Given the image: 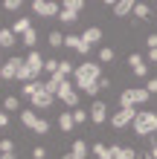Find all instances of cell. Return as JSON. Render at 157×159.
Returning a JSON list of instances; mask_svg holds the SVG:
<instances>
[{"mask_svg": "<svg viewBox=\"0 0 157 159\" xmlns=\"http://www.w3.org/2000/svg\"><path fill=\"white\" fill-rule=\"evenodd\" d=\"M73 78H76V87L81 93L96 96L99 93V81H102V64L99 61H81L76 67V72H73Z\"/></svg>", "mask_w": 157, "mask_h": 159, "instance_id": "1", "label": "cell"}, {"mask_svg": "<svg viewBox=\"0 0 157 159\" xmlns=\"http://www.w3.org/2000/svg\"><path fill=\"white\" fill-rule=\"evenodd\" d=\"M134 133L137 136H149V139L157 133V113H154V110H140V113H137Z\"/></svg>", "mask_w": 157, "mask_h": 159, "instance_id": "2", "label": "cell"}, {"mask_svg": "<svg viewBox=\"0 0 157 159\" xmlns=\"http://www.w3.org/2000/svg\"><path fill=\"white\" fill-rule=\"evenodd\" d=\"M151 98V93L145 90V87H128V90H122L119 93V107H140V104H145V101Z\"/></svg>", "mask_w": 157, "mask_h": 159, "instance_id": "3", "label": "cell"}, {"mask_svg": "<svg viewBox=\"0 0 157 159\" xmlns=\"http://www.w3.org/2000/svg\"><path fill=\"white\" fill-rule=\"evenodd\" d=\"M44 61H47V58H44L38 49H29V52H26L23 67H26V72H29V78H32V81H38V75L44 72Z\"/></svg>", "mask_w": 157, "mask_h": 159, "instance_id": "4", "label": "cell"}, {"mask_svg": "<svg viewBox=\"0 0 157 159\" xmlns=\"http://www.w3.org/2000/svg\"><path fill=\"white\" fill-rule=\"evenodd\" d=\"M137 113L140 110H134V107H119L114 116H110V127H116V130H122V127H128V125H134V119H137Z\"/></svg>", "mask_w": 157, "mask_h": 159, "instance_id": "5", "label": "cell"}, {"mask_svg": "<svg viewBox=\"0 0 157 159\" xmlns=\"http://www.w3.org/2000/svg\"><path fill=\"white\" fill-rule=\"evenodd\" d=\"M32 12L38 17H58L61 15V3H52V0H32Z\"/></svg>", "mask_w": 157, "mask_h": 159, "instance_id": "6", "label": "cell"}, {"mask_svg": "<svg viewBox=\"0 0 157 159\" xmlns=\"http://www.w3.org/2000/svg\"><path fill=\"white\" fill-rule=\"evenodd\" d=\"M55 98H58L61 104H67L70 110H76V107H79V93L73 90V84H70V81H64L61 87H58V96H55Z\"/></svg>", "mask_w": 157, "mask_h": 159, "instance_id": "7", "label": "cell"}, {"mask_svg": "<svg viewBox=\"0 0 157 159\" xmlns=\"http://www.w3.org/2000/svg\"><path fill=\"white\" fill-rule=\"evenodd\" d=\"M21 67H23V58L21 55H12L6 64H3V78L6 81H12V78H17V72H21Z\"/></svg>", "mask_w": 157, "mask_h": 159, "instance_id": "8", "label": "cell"}, {"mask_svg": "<svg viewBox=\"0 0 157 159\" xmlns=\"http://www.w3.org/2000/svg\"><path fill=\"white\" fill-rule=\"evenodd\" d=\"M52 101H55V96H50L47 87H41L32 96V110H47V107H52Z\"/></svg>", "mask_w": 157, "mask_h": 159, "instance_id": "9", "label": "cell"}, {"mask_svg": "<svg viewBox=\"0 0 157 159\" xmlns=\"http://www.w3.org/2000/svg\"><path fill=\"white\" fill-rule=\"evenodd\" d=\"M64 46H67V49H76L79 55H87V52H90V46L81 41V35H73V32L64 35Z\"/></svg>", "mask_w": 157, "mask_h": 159, "instance_id": "10", "label": "cell"}, {"mask_svg": "<svg viewBox=\"0 0 157 159\" xmlns=\"http://www.w3.org/2000/svg\"><path fill=\"white\" fill-rule=\"evenodd\" d=\"M90 119H93V125L108 121V104H105V101H93V107H90Z\"/></svg>", "mask_w": 157, "mask_h": 159, "instance_id": "11", "label": "cell"}, {"mask_svg": "<svg viewBox=\"0 0 157 159\" xmlns=\"http://www.w3.org/2000/svg\"><path fill=\"white\" fill-rule=\"evenodd\" d=\"M134 0H116V3H114V15L116 17H128V15H131L134 12Z\"/></svg>", "mask_w": 157, "mask_h": 159, "instance_id": "12", "label": "cell"}, {"mask_svg": "<svg viewBox=\"0 0 157 159\" xmlns=\"http://www.w3.org/2000/svg\"><path fill=\"white\" fill-rule=\"evenodd\" d=\"M15 43H17V35H15L12 29H6V26H3V29H0V49H12Z\"/></svg>", "mask_w": 157, "mask_h": 159, "instance_id": "13", "label": "cell"}, {"mask_svg": "<svg viewBox=\"0 0 157 159\" xmlns=\"http://www.w3.org/2000/svg\"><path fill=\"white\" fill-rule=\"evenodd\" d=\"M81 41H85L87 46L99 43V41H102V29H99V26H90V29H85V32H81Z\"/></svg>", "mask_w": 157, "mask_h": 159, "instance_id": "14", "label": "cell"}, {"mask_svg": "<svg viewBox=\"0 0 157 159\" xmlns=\"http://www.w3.org/2000/svg\"><path fill=\"white\" fill-rule=\"evenodd\" d=\"M87 153H90L87 142H81V139H76V142H73V148H70V156H73V159H87Z\"/></svg>", "mask_w": 157, "mask_h": 159, "instance_id": "15", "label": "cell"}, {"mask_svg": "<svg viewBox=\"0 0 157 159\" xmlns=\"http://www.w3.org/2000/svg\"><path fill=\"white\" fill-rule=\"evenodd\" d=\"M90 153H93L96 159H114V148H110V145H102V142H96L93 148H90Z\"/></svg>", "mask_w": 157, "mask_h": 159, "instance_id": "16", "label": "cell"}, {"mask_svg": "<svg viewBox=\"0 0 157 159\" xmlns=\"http://www.w3.org/2000/svg\"><path fill=\"white\" fill-rule=\"evenodd\" d=\"M114 148V159H137V151L128 145H110Z\"/></svg>", "mask_w": 157, "mask_h": 159, "instance_id": "17", "label": "cell"}, {"mask_svg": "<svg viewBox=\"0 0 157 159\" xmlns=\"http://www.w3.org/2000/svg\"><path fill=\"white\" fill-rule=\"evenodd\" d=\"M64 81H67V78H61L58 72H55V75H50V81H44V87H47L50 96H58V87H61Z\"/></svg>", "mask_w": 157, "mask_h": 159, "instance_id": "18", "label": "cell"}, {"mask_svg": "<svg viewBox=\"0 0 157 159\" xmlns=\"http://www.w3.org/2000/svg\"><path fill=\"white\" fill-rule=\"evenodd\" d=\"M41 87H44V81H29V84H23V87H21V98H29V101H32V96H35Z\"/></svg>", "mask_w": 157, "mask_h": 159, "instance_id": "19", "label": "cell"}, {"mask_svg": "<svg viewBox=\"0 0 157 159\" xmlns=\"http://www.w3.org/2000/svg\"><path fill=\"white\" fill-rule=\"evenodd\" d=\"M29 29H32V20H29V17H17V20L12 23V32L15 35H26Z\"/></svg>", "mask_w": 157, "mask_h": 159, "instance_id": "20", "label": "cell"}, {"mask_svg": "<svg viewBox=\"0 0 157 159\" xmlns=\"http://www.w3.org/2000/svg\"><path fill=\"white\" fill-rule=\"evenodd\" d=\"M21 125H26V127H35V125H38V116H35V110L32 107H26V110H21Z\"/></svg>", "mask_w": 157, "mask_h": 159, "instance_id": "21", "label": "cell"}, {"mask_svg": "<svg viewBox=\"0 0 157 159\" xmlns=\"http://www.w3.org/2000/svg\"><path fill=\"white\" fill-rule=\"evenodd\" d=\"M58 127L64 130V133H70V130L76 127V121H73V113H70V110H67V113H61V116H58Z\"/></svg>", "mask_w": 157, "mask_h": 159, "instance_id": "22", "label": "cell"}, {"mask_svg": "<svg viewBox=\"0 0 157 159\" xmlns=\"http://www.w3.org/2000/svg\"><path fill=\"white\" fill-rule=\"evenodd\" d=\"M134 17H137V20L151 17V6H149V3H137V6H134Z\"/></svg>", "mask_w": 157, "mask_h": 159, "instance_id": "23", "label": "cell"}, {"mask_svg": "<svg viewBox=\"0 0 157 159\" xmlns=\"http://www.w3.org/2000/svg\"><path fill=\"white\" fill-rule=\"evenodd\" d=\"M3 110H6V113L21 110V98H17V96H6V98H3Z\"/></svg>", "mask_w": 157, "mask_h": 159, "instance_id": "24", "label": "cell"}, {"mask_svg": "<svg viewBox=\"0 0 157 159\" xmlns=\"http://www.w3.org/2000/svg\"><path fill=\"white\" fill-rule=\"evenodd\" d=\"M21 41H23V46H26V49H35V43H38V32H35V29H29L26 35H21Z\"/></svg>", "mask_w": 157, "mask_h": 159, "instance_id": "25", "label": "cell"}, {"mask_svg": "<svg viewBox=\"0 0 157 159\" xmlns=\"http://www.w3.org/2000/svg\"><path fill=\"white\" fill-rule=\"evenodd\" d=\"M76 17H79V12H76V9H61L58 20H61V23H76Z\"/></svg>", "mask_w": 157, "mask_h": 159, "instance_id": "26", "label": "cell"}, {"mask_svg": "<svg viewBox=\"0 0 157 159\" xmlns=\"http://www.w3.org/2000/svg\"><path fill=\"white\" fill-rule=\"evenodd\" d=\"M96 55H99V64H110L114 61V49H110V46H102Z\"/></svg>", "mask_w": 157, "mask_h": 159, "instance_id": "27", "label": "cell"}, {"mask_svg": "<svg viewBox=\"0 0 157 159\" xmlns=\"http://www.w3.org/2000/svg\"><path fill=\"white\" fill-rule=\"evenodd\" d=\"M47 41H50L52 49H58V46H64V35H61V32H50V35H47Z\"/></svg>", "mask_w": 157, "mask_h": 159, "instance_id": "28", "label": "cell"}, {"mask_svg": "<svg viewBox=\"0 0 157 159\" xmlns=\"http://www.w3.org/2000/svg\"><path fill=\"white\" fill-rule=\"evenodd\" d=\"M73 72H76V70H73V64H70V61H61V64H58V75H61V78L73 75Z\"/></svg>", "mask_w": 157, "mask_h": 159, "instance_id": "29", "label": "cell"}, {"mask_svg": "<svg viewBox=\"0 0 157 159\" xmlns=\"http://www.w3.org/2000/svg\"><path fill=\"white\" fill-rule=\"evenodd\" d=\"M87 119H90V113H85L81 107H76V110H73V121H76V125H85Z\"/></svg>", "mask_w": 157, "mask_h": 159, "instance_id": "30", "label": "cell"}, {"mask_svg": "<svg viewBox=\"0 0 157 159\" xmlns=\"http://www.w3.org/2000/svg\"><path fill=\"white\" fill-rule=\"evenodd\" d=\"M58 64H61V61H55V58H47V61H44V72L55 75V72H58Z\"/></svg>", "mask_w": 157, "mask_h": 159, "instance_id": "31", "label": "cell"}, {"mask_svg": "<svg viewBox=\"0 0 157 159\" xmlns=\"http://www.w3.org/2000/svg\"><path fill=\"white\" fill-rule=\"evenodd\" d=\"M140 64H145L140 52H131V55H128V67H131V70H137V67H140Z\"/></svg>", "mask_w": 157, "mask_h": 159, "instance_id": "32", "label": "cell"}, {"mask_svg": "<svg viewBox=\"0 0 157 159\" xmlns=\"http://www.w3.org/2000/svg\"><path fill=\"white\" fill-rule=\"evenodd\" d=\"M61 9H76V12H81L85 9V0H64Z\"/></svg>", "mask_w": 157, "mask_h": 159, "instance_id": "33", "label": "cell"}, {"mask_svg": "<svg viewBox=\"0 0 157 159\" xmlns=\"http://www.w3.org/2000/svg\"><path fill=\"white\" fill-rule=\"evenodd\" d=\"M32 133H38V136H44V133H50V121H44V119H38V125L32 127Z\"/></svg>", "mask_w": 157, "mask_h": 159, "instance_id": "34", "label": "cell"}, {"mask_svg": "<svg viewBox=\"0 0 157 159\" xmlns=\"http://www.w3.org/2000/svg\"><path fill=\"white\" fill-rule=\"evenodd\" d=\"M0 153H15V142L12 139H0Z\"/></svg>", "mask_w": 157, "mask_h": 159, "instance_id": "35", "label": "cell"}, {"mask_svg": "<svg viewBox=\"0 0 157 159\" xmlns=\"http://www.w3.org/2000/svg\"><path fill=\"white\" fill-rule=\"evenodd\" d=\"M21 6H23L21 0H6V3H3V12H17Z\"/></svg>", "mask_w": 157, "mask_h": 159, "instance_id": "36", "label": "cell"}, {"mask_svg": "<svg viewBox=\"0 0 157 159\" xmlns=\"http://www.w3.org/2000/svg\"><path fill=\"white\" fill-rule=\"evenodd\" d=\"M35 159H47V148H41V145H35V151H32Z\"/></svg>", "mask_w": 157, "mask_h": 159, "instance_id": "37", "label": "cell"}, {"mask_svg": "<svg viewBox=\"0 0 157 159\" xmlns=\"http://www.w3.org/2000/svg\"><path fill=\"white\" fill-rule=\"evenodd\" d=\"M149 159H157V136H151V148H149Z\"/></svg>", "mask_w": 157, "mask_h": 159, "instance_id": "38", "label": "cell"}, {"mask_svg": "<svg viewBox=\"0 0 157 159\" xmlns=\"http://www.w3.org/2000/svg\"><path fill=\"white\" fill-rule=\"evenodd\" d=\"M145 90H149V93H151V96H154V93H157V75H154V78H149V84H145Z\"/></svg>", "mask_w": 157, "mask_h": 159, "instance_id": "39", "label": "cell"}, {"mask_svg": "<svg viewBox=\"0 0 157 159\" xmlns=\"http://www.w3.org/2000/svg\"><path fill=\"white\" fill-rule=\"evenodd\" d=\"M3 127H9V113H6V110H0V130H3Z\"/></svg>", "mask_w": 157, "mask_h": 159, "instance_id": "40", "label": "cell"}, {"mask_svg": "<svg viewBox=\"0 0 157 159\" xmlns=\"http://www.w3.org/2000/svg\"><path fill=\"white\" fill-rule=\"evenodd\" d=\"M149 49H157V32L149 35Z\"/></svg>", "mask_w": 157, "mask_h": 159, "instance_id": "41", "label": "cell"}, {"mask_svg": "<svg viewBox=\"0 0 157 159\" xmlns=\"http://www.w3.org/2000/svg\"><path fill=\"white\" fill-rule=\"evenodd\" d=\"M149 61H151V64H157V49H149Z\"/></svg>", "mask_w": 157, "mask_h": 159, "instance_id": "42", "label": "cell"}, {"mask_svg": "<svg viewBox=\"0 0 157 159\" xmlns=\"http://www.w3.org/2000/svg\"><path fill=\"white\" fill-rule=\"evenodd\" d=\"M0 159H15V153H0Z\"/></svg>", "mask_w": 157, "mask_h": 159, "instance_id": "43", "label": "cell"}, {"mask_svg": "<svg viewBox=\"0 0 157 159\" xmlns=\"http://www.w3.org/2000/svg\"><path fill=\"white\" fill-rule=\"evenodd\" d=\"M137 159H149V153H137Z\"/></svg>", "mask_w": 157, "mask_h": 159, "instance_id": "44", "label": "cell"}]
</instances>
